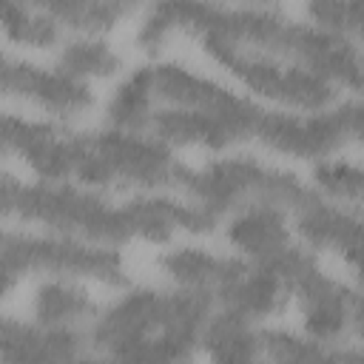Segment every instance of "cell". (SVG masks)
<instances>
[{
    "instance_id": "1",
    "label": "cell",
    "mask_w": 364,
    "mask_h": 364,
    "mask_svg": "<svg viewBox=\"0 0 364 364\" xmlns=\"http://www.w3.org/2000/svg\"><path fill=\"white\" fill-rule=\"evenodd\" d=\"M213 313V296L202 290H151L136 287L94 316L91 341L108 358L148 336H176L199 347V333Z\"/></svg>"
},
{
    "instance_id": "2",
    "label": "cell",
    "mask_w": 364,
    "mask_h": 364,
    "mask_svg": "<svg viewBox=\"0 0 364 364\" xmlns=\"http://www.w3.org/2000/svg\"><path fill=\"white\" fill-rule=\"evenodd\" d=\"M176 188L219 219L222 213L239 210L245 205H273L284 213H293L313 193L293 173L270 168L253 156H225L208 162L205 168L182 165Z\"/></svg>"
},
{
    "instance_id": "3",
    "label": "cell",
    "mask_w": 364,
    "mask_h": 364,
    "mask_svg": "<svg viewBox=\"0 0 364 364\" xmlns=\"http://www.w3.org/2000/svg\"><path fill=\"white\" fill-rule=\"evenodd\" d=\"M14 216L51 228L60 236H74L102 247H119L134 239L125 208H114L97 193L80 191L68 182L20 185Z\"/></svg>"
},
{
    "instance_id": "4",
    "label": "cell",
    "mask_w": 364,
    "mask_h": 364,
    "mask_svg": "<svg viewBox=\"0 0 364 364\" xmlns=\"http://www.w3.org/2000/svg\"><path fill=\"white\" fill-rule=\"evenodd\" d=\"M0 256L17 273H48L54 279H91L122 287L128 282L122 256L114 247L91 245L60 233L0 230Z\"/></svg>"
},
{
    "instance_id": "5",
    "label": "cell",
    "mask_w": 364,
    "mask_h": 364,
    "mask_svg": "<svg viewBox=\"0 0 364 364\" xmlns=\"http://www.w3.org/2000/svg\"><path fill=\"white\" fill-rule=\"evenodd\" d=\"M199 43L219 65H225L236 80H242L247 91L282 102L290 111L316 114L336 105L338 100V88H333L330 82H324L321 77H316L313 71L296 63H282L276 57L242 51L216 37H199Z\"/></svg>"
},
{
    "instance_id": "6",
    "label": "cell",
    "mask_w": 364,
    "mask_h": 364,
    "mask_svg": "<svg viewBox=\"0 0 364 364\" xmlns=\"http://www.w3.org/2000/svg\"><path fill=\"white\" fill-rule=\"evenodd\" d=\"M361 117L364 111L358 100H341L316 114L264 108L253 139L276 154L321 162L341 151L347 142L358 139Z\"/></svg>"
},
{
    "instance_id": "7",
    "label": "cell",
    "mask_w": 364,
    "mask_h": 364,
    "mask_svg": "<svg viewBox=\"0 0 364 364\" xmlns=\"http://www.w3.org/2000/svg\"><path fill=\"white\" fill-rule=\"evenodd\" d=\"M151 82L154 97L165 100L171 108H191L205 111L216 119H222L236 136L250 139L256 134V125L262 119V105L250 97H242L179 63H156L151 65Z\"/></svg>"
},
{
    "instance_id": "8",
    "label": "cell",
    "mask_w": 364,
    "mask_h": 364,
    "mask_svg": "<svg viewBox=\"0 0 364 364\" xmlns=\"http://www.w3.org/2000/svg\"><path fill=\"white\" fill-rule=\"evenodd\" d=\"M88 142L111 185L125 182L136 188H176L179 182L182 165L173 159L171 148L154 136L105 128L100 134H88Z\"/></svg>"
},
{
    "instance_id": "9",
    "label": "cell",
    "mask_w": 364,
    "mask_h": 364,
    "mask_svg": "<svg viewBox=\"0 0 364 364\" xmlns=\"http://www.w3.org/2000/svg\"><path fill=\"white\" fill-rule=\"evenodd\" d=\"M0 94L34 102L57 117H74L94 105L88 82H80L57 68H46L28 60H14L0 51Z\"/></svg>"
},
{
    "instance_id": "10",
    "label": "cell",
    "mask_w": 364,
    "mask_h": 364,
    "mask_svg": "<svg viewBox=\"0 0 364 364\" xmlns=\"http://www.w3.org/2000/svg\"><path fill=\"white\" fill-rule=\"evenodd\" d=\"M290 296H296L304 330L316 341H336L358 324V293L350 284L327 276L318 262L296 279Z\"/></svg>"
},
{
    "instance_id": "11",
    "label": "cell",
    "mask_w": 364,
    "mask_h": 364,
    "mask_svg": "<svg viewBox=\"0 0 364 364\" xmlns=\"http://www.w3.org/2000/svg\"><path fill=\"white\" fill-rule=\"evenodd\" d=\"M290 216L296 222V233L313 250H330L341 256L347 264H358L361 219L355 210H347L344 205H333L313 191Z\"/></svg>"
},
{
    "instance_id": "12",
    "label": "cell",
    "mask_w": 364,
    "mask_h": 364,
    "mask_svg": "<svg viewBox=\"0 0 364 364\" xmlns=\"http://www.w3.org/2000/svg\"><path fill=\"white\" fill-rule=\"evenodd\" d=\"M80 336L0 316V364H71L80 358Z\"/></svg>"
},
{
    "instance_id": "13",
    "label": "cell",
    "mask_w": 364,
    "mask_h": 364,
    "mask_svg": "<svg viewBox=\"0 0 364 364\" xmlns=\"http://www.w3.org/2000/svg\"><path fill=\"white\" fill-rule=\"evenodd\" d=\"M287 299H290V290L284 287V282L276 276L270 264L247 262L245 270L213 301H219L225 310L239 313L247 321H256V318H270L282 313Z\"/></svg>"
},
{
    "instance_id": "14",
    "label": "cell",
    "mask_w": 364,
    "mask_h": 364,
    "mask_svg": "<svg viewBox=\"0 0 364 364\" xmlns=\"http://www.w3.org/2000/svg\"><path fill=\"white\" fill-rule=\"evenodd\" d=\"M225 233L228 242L253 262H264L290 245L287 213L273 205H245L233 210Z\"/></svg>"
},
{
    "instance_id": "15",
    "label": "cell",
    "mask_w": 364,
    "mask_h": 364,
    "mask_svg": "<svg viewBox=\"0 0 364 364\" xmlns=\"http://www.w3.org/2000/svg\"><path fill=\"white\" fill-rule=\"evenodd\" d=\"M162 270L185 290H202L213 299L245 270L247 262L233 256H216L205 247H176L159 256Z\"/></svg>"
},
{
    "instance_id": "16",
    "label": "cell",
    "mask_w": 364,
    "mask_h": 364,
    "mask_svg": "<svg viewBox=\"0 0 364 364\" xmlns=\"http://www.w3.org/2000/svg\"><path fill=\"white\" fill-rule=\"evenodd\" d=\"M148 128L154 131V139L162 142L165 148L171 145H202L210 151H225L239 136L216 117L205 111H191V108H162L151 114Z\"/></svg>"
},
{
    "instance_id": "17",
    "label": "cell",
    "mask_w": 364,
    "mask_h": 364,
    "mask_svg": "<svg viewBox=\"0 0 364 364\" xmlns=\"http://www.w3.org/2000/svg\"><path fill=\"white\" fill-rule=\"evenodd\" d=\"M199 347L208 353L210 364H256L262 355L259 330H253V321L225 307L208 316L199 333Z\"/></svg>"
},
{
    "instance_id": "18",
    "label": "cell",
    "mask_w": 364,
    "mask_h": 364,
    "mask_svg": "<svg viewBox=\"0 0 364 364\" xmlns=\"http://www.w3.org/2000/svg\"><path fill=\"white\" fill-rule=\"evenodd\" d=\"M97 316V304L71 279H48L34 293V318L43 327L54 330H74L80 321Z\"/></svg>"
},
{
    "instance_id": "19",
    "label": "cell",
    "mask_w": 364,
    "mask_h": 364,
    "mask_svg": "<svg viewBox=\"0 0 364 364\" xmlns=\"http://www.w3.org/2000/svg\"><path fill=\"white\" fill-rule=\"evenodd\" d=\"M151 102H154V82H151V65L134 68L128 77L119 80L108 100V122L117 131L139 134L151 122Z\"/></svg>"
},
{
    "instance_id": "20",
    "label": "cell",
    "mask_w": 364,
    "mask_h": 364,
    "mask_svg": "<svg viewBox=\"0 0 364 364\" xmlns=\"http://www.w3.org/2000/svg\"><path fill=\"white\" fill-rule=\"evenodd\" d=\"M40 9L48 17H54L60 28L63 26L74 28L82 37L105 34V31L117 28L125 14L134 11L125 3H105V0H51V3H43Z\"/></svg>"
},
{
    "instance_id": "21",
    "label": "cell",
    "mask_w": 364,
    "mask_h": 364,
    "mask_svg": "<svg viewBox=\"0 0 364 364\" xmlns=\"http://www.w3.org/2000/svg\"><path fill=\"white\" fill-rule=\"evenodd\" d=\"M259 347L267 364H341V350L290 330H262Z\"/></svg>"
},
{
    "instance_id": "22",
    "label": "cell",
    "mask_w": 364,
    "mask_h": 364,
    "mask_svg": "<svg viewBox=\"0 0 364 364\" xmlns=\"http://www.w3.org/2000/svg\"><path fill=\"white\" fill-rule=\"evenodd\" d=\"M119 68V54L100 37H77L63 46L57 57V71L88 82L91 77H111Z\"/></svg>"
},
{
    "instance_id": "23",
    "label": "cell",
    "mask_w": 364,
    "mask_h": 364,
    "mask_svg": "<svg viewBox=\"0 0 364 364\" xmlns=\"http://www.w3.org/2000/svg\"><path fill=\"white\" fill-rule=\"evenodd\" d=\"M0 31L9 40L34 48H48L60 40V26L54 17H48L40 6L20 3H0Z\"/></svg>"
},
{
    "instance_id": "24",
    "label": "cell",
    "mask_w": 364,
    "mask_h": 364,
    "mask_svg": "<svg viewBox=\"0 0 364 364\" xmlns=\"http://www.w3.org/2000/svg\"><path fill=\"white\" fill-rule=\"evenodd\" d=\"M313 182L321 193H327L336 202H350L358 205L361 191H364V173L358 165L347 159H321L313 168Z\"/></svg>"
},
{
    "instance_id": "25",
    "label": "cell",
    "mask_w": 364,
    "mask_h": 364,
    "mask_svg": "<svg viewBox=\"0 0 364 364\" xmlns=\"http://www.w3.org/2000/svg\"><path fill=\"white\" fill-rule=\"evenodd\" d=\"M310 26L355 40L361 31V6L358 3H338V0H316L307 6Z\"/></svg>"
},
{
    "instance_id": "26",
    "label": "cell",
    "mask_w": 364,
    "mask_h": 364,
    "mask_svg": "<svg viewBox=\"0 0 364 364\" xmlns=\"http://www.w3.org/2000/svg\"><path fill=\"white\" fill-rule=\"evenodd\" d=\"M173 31H176V6L162 3V6L148 9V14L142 17V23L136 28V43L142 46V51L156 54Z\"/></svg>"
},
{
    "instance_id": "27",
    "label": "cell",
    "mask_w": 364,
    "mask_h": 364,
    "mask_svg": "<svg viewBox=\"0 0 364 364\" xmlns=\"http://www.w3.org/2000/svg\"><path fill=\"white\" fill-rule=\"evenodd\" d=\"M14 284H17V270L0 256V299H3Z\"/></svg>"
},
{
    "instance_id": "28",
    "label": "cell",
    "mask_w": 364,
    "mask_h": 364,
    "mask_svg": "<svg viewBox=\"0 0 364 364\" xmlns=\"http://www.w3.org/2000/svg\"><path fill=\"white\" fill-rule=\"evenodd\" d=\"M341 364H361L358 347H344V350H341Z\"/></svg>"
},
{
    "instance_id": "29",
    "label": "cell",
    "mask_w": 364,
    "mask_h": 364,
    "mask_svg": "<svg viewBox=\"0 0 364 364\" xmlns=\"http://www.w3.org/2000/svg\"><path fill=\"white\" fill-rule=\"evenodd\" d=\"M71 364H117V361H111L108 355H97V358H88V355H80V358H74Z\"/></svg>"
},
{
    "instance_id": "30",
    "label": "cell",
    "mask_w": 364,
    "mask_h": 364,
    "mask_svg": "<svg viewBox=\"0 0 364 364\" xmlns=\"http://www.w3.org/2000/svg\"><path fill=\"white\" fill-rule=\"evenodd\" d=\"M256 364H267V361H262V358H259V361H256Z\"/></svg>"
}]
</instances>
